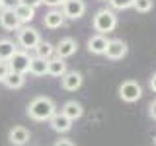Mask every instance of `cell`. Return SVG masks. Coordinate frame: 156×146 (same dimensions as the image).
<instances>
[{"instance_id": "cell-8", "label": "cell", "mask_w": 156, "mask_h": 146, "mask_svg": "<svg viewBox=\"0 0 156 146\" xmlns=\"http://www.w3.org/2000/svg\"><path fill=\"white\" fill-rule=\"evenodd\" d=\"M0 27L6 29V31H18V29L22 27V23H20V19H18L16 14H14L12 8L0 10Z\"/></svg>"}, {"instance_id": "cell-30", "label": "cell", "mask_w": 156, "mask_h": 146, "mask_svg": "<svg viewBox=\"0 0 156 146\" xmlns=\"http://www.w3.org/2000/svg\"><path fill=\"white\" fill-rule=\"evenodd\" d=\"M148 84H150V90H152L154 94H156V74H152V78H150Z\"/></svg>"}, {"instance_id": "cell-16", "label": "cell", "mask_w": 156, "mask_h": 146, "mask_svg": "<svg viewBox=\"0 0 156 146\" xmlns=\"http://www.w3.org/2000/svg\"><path fill=\"white\" fill-rule=\"evenodd\" d=\"M66 72V62L61 57H51L47 61V74L53 78H61Z\"/></svg>"}, {"instance_id": "cell-7", "label": "cell", "mask_w": 156, "mask_h": 146, "mask_svg": "<svg viewBox=\"0 0 156 146\" xmlns=\"http://www.w3.org/2000/svg\"><path fill=\"white\" fill-rule=\"evenodd\" d=\"M127 53H129V47H127V43L123 39H109L104 55L109 61H121L123 57H127Z\"/></svg>"}, {"instance_id": "cell-5", "label": "cell", "mask_w": 156, "mask_h": 146, "mask_svg": "<svg viewBox=\"0 0 156 146\" xmlns=\"http://www.w3.org/2000/svg\"><path fill=\"white\" fill-rule=\"evenodd\" d=\"M61 8H62L61 12L68 19H80L86 14V2L84 0H65Z\"/></svg>"}, {"instance_id": "cell-11", "label": "cell", "mask_w": 156, "mask_h": 146, "mask_svg": "<svg viewBox=\"0 0 156 146\" xmlns=\"http://www.w3.org/2000/svg\"><path fill=\"white\" fill-rule=\"evenodd\" d=\"M29 138H31L29 130L26 127H22V125L12 127L10 133H8V140H10V144H14V146H26L29 142Z\"/></svg>"}, {"instance_id": "cell-10", "label": "cell", "mask_w": 156, "mask_h": 146, "mask_svg": "<svg viewBox=\"0 0 156 146\" xmlns=\"http://www.w3.org/2000/svg\"><path fill=\"white\" fill-rule=\"evenodd\" d=\"M76 51H78V43H76V39H72V37H65V39H61V41L57 43V47H55V57L68 58V57L74 55Z\"/></svg>"}, {"instance_id": "cell-13", "label": "cell", "mask_w": 156, "mask_h": 146, "mask_svg": "<svg viewBox=\"0 0 156 146\" xmlns=\"http://www.w3.org/2000/svg\"><path fill=\"white\" fill-rule=\"evenodd\" d=\"M43 26L47 29H58L65 26V14L61 12L58 8H51L43 18Z\"/></svg>"}, {"instance_id": "cell-25", "label": "cell", "mask_w": 156, "mask_h": 146, "mask_svg": "<svg viewBox=\"0 0 156 146\" xmlns=\"http://www.w3.org/2000/svg\"><path fill=\"white\" fill-rule=\"evenodd\" d=\"M148 117L156 121V99H152V101L148 103Z\"/></svg>"}, {"instance_id": "cell-31", "label": "cell", "mask_w": 156, "mask_h": 146, "mask_svg": "<svg viewBox=\"0 0 156 146\" xmlns=\"http://www.w3.org/2000/svg\"><path fill=\"white\" fill-rule=\"evenodd\" d=\"M4 8V4H2V0H0V10H2Z\"/></svg>"}, {"instance_id": "cell-18", "label": "cell", "mask_w": 156, "mask_h": 146, "mask_svg": "<svg viewBox=\"0 0 156 146\" xmlns=\"http://www.w3.org/2000/svg\"><path fill=\"white\" fill-rule=\"evenodd\" d=\"M27 72L33 76H45L47 74V58L31 57L29 58V70Z\"/></svg>"}, {"instance_id": "cell-32", "label": "cell", "mask_w": 156, "mask_h": 146, "mask_svg": "<svg viewBox=\"0 0 156 146\" xmlns=\"http://www.w3.org/2000/svg\"><path fill=\"white\" fill-rule=\"evenodd\" d=\"M154 144H156V136H154Z\"/></svg>"}, {"instance_id": "cell-26", "label": "cell", "mask_w": 156, "mask_h": 146, "mask_svg": "<svg viewBox=\"0 0 156 146\" xmlns=\"http://www.w3.org/2000/svg\"><path fill=\"white\" fill-rule=\"evenodd\" d=\"M53 146H76V144L72 142L70 138H58V140H57V142L53 144Z\"/></svg>"}, {"instance_id": "cell-24", "label": "cell", "mask_w": 156, "mask_h": 146, "mask_svg": "<svg viewBox=\"0 0 156 146\" xmlns=\"http://www.w3.org/2000/svg\"><path fill=\"white\" fill-rule=\"evenodd\" d=\"M8 74H10V64H8V61H0V82H2Z\"/></svg>"}, {"instance_id": "cell-17", "label": "cell", "mask_w": 156, "mask_h": 146, "mask_svg": "<svg viewBox=\"0 0 156 146\" xmlns=\"http://www.w3.org/2000/svg\"><path fill=\"white\" fill-rule=\"evenodd\" d=\"M12 10H14V14L18 16V19H20L22 26H27V23L33 22V18H35V8L27 6V4H23V2H20L18 6L12 8Z\"/></svg>"}, {"instance_id": "cell-29", "label": "cell", "mask_w": 156, "mask_h": 146, "mask_svg": "<svg viewBox=\"0 0 156 146\" xmlns=\"http://www.w3.org/2000/svg\"><path fill=\"white\" fill-rule=\"evenodd\" d=\"M2 4H4V8H16L20 4V0H2Z\"/></svg>"}, {"instance_id": "cell-12", "label": "cell", "mask_w": 156, "mask_h": 146, "mask_svg": "<svg viewBox=\"0 0 156 146\" xmlns=\"http://www.w3.org/2000/svg\"><path fill=\"white\" fill-rule=\"evenodd\" d=\"M72 123H74V121H70L68 119L66 115H62L61 111H57L55 115L51 117V119H49V125H51V129L55 130V133H68V130L72 129Z\"/></svg>"}, {"instance_id": "cell-23", "label": "cell", "mask_w": 156, "mask_h": 146, "mask_svg": "<svg viewBox=\"0 0 156 146\" xmlns=\"http://www.w3.org/2000/svg\"><path fill=\"white\" fill-rule=\"evenodd\" d=\"M107 2L113 10H127V8H133L135 0H107Z\"/></svg>"}, {"instance_id": "cell-22", "label": "cell", "mask_w": 156, "mask_h": 146, "mask_svg": "<svg viewBox=\"0 0 156 146\" xmlns=\"http://www.w3.org/2000/svg\"><path fill=\"white\" fill-rule=\"evenodd\" d=\"M152 6H154V0H135V4H133V8L136 12H140V14L150 12Z\"/></svg>"}, {"instance_id": "cell-28", "label": "cell", "mask_w": 156, "mask_h": 146, "mask_svg": "<svg viewBox=\"0 0 156 146\" xmlns=\"http://www.w3.org/2000/svg\"><path fill=\"white\" fill-rule=\"evenodd\" d=\"M20 2L27 4V6H31V8H37V6H41V4H43V0H20Z\"/></svg>"}, {"instance_id": "cell-4", "label": "cell", "mask_w": 156, "mask_h": 146, "mask_svg": "<svg viewBox=\"0 0 156 146\" xmlns=\"http://www.w3.org/2000/svg\"><path fill=\"white\" fill-rule=\"evenodd\" d=\"M119 97L127 103H135V101H139L143 97V86L135 80H125L119 86Z\"/></svg>"}, {"instance_id": "cell-20", "label": "cell", "mask_w": 156, "mask_h": 146, "mask_svg": "<svg viewBox=\"0 0 156 146\" xmlns=\"http://www.w3.org/2000/svg\"><path fill=\"white\" fill-rule=\"evenodd\" d=\"M35 51V57H41V58H51V57H55V45L53 43H49V41H39V45L33 49Z\"/></svg>"}, {"instance_id": "cell-15", "label": "cell", "mask_w": 156, "mask_h": 146, "mask_svg": "<svg viewBox=\"0 0 156 146\" xmlns=\"http://www.w3.org/2000/svg\"><path fill=\"white\" fill-rule=\"evenodd\" d=\"M61 113H62V115H66L70 121H76V119H80V117L84 115V107H82L80 101H76V99H68L66 103L62 105Z\"/></svg>"}, {"instance_id": "cell-14", "label": "cell", "mask_w": 156, "mask_h": 146, "mask_svg": "<svg viewBox=\"0 0 156 146\" xmlns=\"http://www.w3.org/2000/svg\"><path fill=\"white\" fill-rule=\"evenodd\" d=\"M107 43H109V39L107 35H101V33H96V35H92L88 39V51L92 53V55H104L105 49H107Z\"/></svg>"}, {"instance_id": "cell-9", "label": "cell", "mask_w": 156, "mask_h": 146, "mask_svg": "<svg viewBox=\"0 0 156 146\" xmlns=\"http://www.w3.org/2000/svg\"><path fill=\"white\" fill-rule=\"evenodd\" d=\"M82 82H84V78H82V74L78 70H66L61 76V86L66 92H76L82 86Z\"/></svg>"}, {"instance_id": "cell-27", "label": "cell", "mask_w": 156, "mask_h": 146, "mask_svg": "<svg viewBox=\"0 0 156 146\" xmlns=\"http://www.w3.org/2000/svg\"><path fill=\"white\" fill-rule=\"evenodd\" d=\"M62 2L65 0H43V4H47L49 8H58V6H62Z\"/></svg>"}, {"instance_id": "cell-2", "label": "cell", "mask_w": 156, "mask_h": 146, "mask_svg": "<svg viewBox=\"0 0 156 146\" xmlns=\"http://www.w3.org/2000/svg\"><path fill=\"white\" fill-rule=\"evenodd\" d=\"M92 27H94V31L101 33V35L111 33L117 27V16H115V12H113V10H109V8L98 10L96 16L92 18Z\"/></svg>"}, {"instance_id": "cell-6", "label": "cell", "mask_w": 156, "mask_h": 146, "mask_svg": "<svg viewBox=\"0 0 156 146\" xmlns=\"http://www.w3.org/2000/svg\"><path fill=\"white\" fill-rule=\"evenodd\" d=\"M29 53L27 51H18L14 53L12 57H10V61H8V64H10V70L12 72H20V74H26V72L29 70Z\"/></svg>"}, {"instance_id": "cell-19", "label": "cell", "mask_w": 156, "mask_h": 146, "mask_svg": "<svg viewBox=\"0 0 156 146\" xmlns=\"http://www.w3.org/2000/svg\"><path fill=\"white\" fill-rule=\"evenodd\" d=\"M2 84L6 88H10V90H20V88H23V84H26V74L10 70V74L2 80Z\"/></svg>"}, {"instance_id": "cell-1", "label": "cell", "mask_w": 156, "mask_h": 146, "mask_svg": "<svg viewBox=\"0 0 156 146\" xmlns=\"http://www.w3.org/2000/svg\"><path fill=\"white\" fill-rule=\"evenodd\" d=\"M26 113H27L29 119L43 123V121H49L53 115L57 113V107H55V101H53L51 97L37 96V97H33V99L27 103V111H26Z\"/></svg>"}, {"instance_id": "cell-3", "label": "cell", "mask_w": 156, "mask_h": 146, "mask_svg": "<svg viewBox=\"0 0 156 146\" xmlns=\"http://www.w3.org/2000/svg\"><path fill=\"white\" fill-rule=\"evenodd\" d=\"M39 41H41V35L35 27H29V26H22L18 29V45L23 49V51H33Z\"/></svg>"}, {"instance_id": "cell-21", "label": "cell", "mask_w": 156, "mask_h": 146, "mask_svg": "<svg viewBox=\"0 0 156 146\" xmlns=\"http://www.w3.org/2000/svg\"><path fill=\"white\" fill-rule=\"evenodd\" d=\"M18 51L16 43L10 39H0V61H10V57Z\"/></svg>"}]
</instances>
